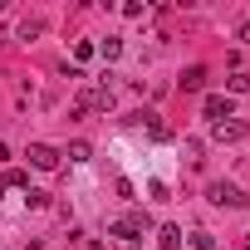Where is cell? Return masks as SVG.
<instances>
[{
    "mask_svg": "<svg viewBox=\"0 0 250 250\" xmlns=\"http://www.w3.org/2000/svg\"><path fill=\"white\" fill-rule=\"evenodd\" d=\"M108 108H113V88H108V83L83 88V93L74 98V118H83V113H108Z\"/></svg>",
    "mask_w": 250,
    "mask_h": 250,
    "instance_id": "cell-1",
    "label": "cell"
},
{
    "mask_svg": "<svg viewBox=\"0 0 250 250\" xmlns=\"http://www.w3.org/2000/svg\"><path fill=\"white\" fill-rule=\"evenodd\" d=\"M206 196H211V206H245V191L235 182H211Z\"/></svg>",
    "mask_w": 250,
    "mask_h": 250,
    "instance_id": "cell-2",
    "label": "cell"
},
{
    "mask_svg": "<svg viewBox=\"0 0 250 250\" xmlns=\"http://www.w3.org/2000/svg\"><path fill=\"white\" fill-rule=\"evenodd\" d=\"M30 167H40V172H54L59 167V147H49V143H30Z\"/></svg>",
    "mask_w": 250,
    "mask_h": 250,
    "instance_id": "cell-3",
    "label": "cell"
},
{
    "mask_svg": "<svg viewBox=\"0 0 250 250\" xmlns=\"http://www.w3.org/2000/svg\"><path fill=\"white\" fill-rule=\"evenodd\" d=\"M108 235H113L123 250H138V245H143V230H138L133 221H113V226H108Z\"/></svg>",
    "mask_w": 250,
    "mask_h": 250,
    "instance_id": "cell-4",
    "label": "cell"
},
{
    "mask_svg": "<svg viewBox=\"0 0 250 250\" xmlns=\"http://www.w3.org/2000/svg\"><path fill=\"white\" fill-rule=\"evenodd\" d=\"M211 138H216V143H240V138H245V123H240V118L211 123Z\"/></svg>",
    "mask_w": 250,
    "mask_h": 250,
    "instance_id": "cell-5",
    "label": "cell"
},
{
    "mask_svg": "<svg viewBox=\"0 0 250 250\" xmlns=\"http://www.w3.org/2000/svg\"><path fill=\"white\" fill-rule=\"evenodd\" d=\"M201 113H206L211 123H226V118H230V98H226V93H206V103H201Z\"/></svg>",
    "mask_w": 250,
    "mask_h": 250,
    "instance_id": "cell-6",
    "label": "cell"
},
{
    "mask_svg": "<svg viewBox=\"0 0 250 250\" xmlns=\"http://www.w3.org/2000/svg\"><path fill=\"white\" fill-rule=\"evenodd\" d=\"M157 250H182V226L162 221V226H157Z\"/></svg>",
    "mask_w": 250,
    "mask_h": 250,
    "instance_id": "cell-7",
    "label": "cell"
},
{
    "mask_svg": "<svg viewBox=\"0 0 250 250\" xmlns=\"http://www.w3.org/2000/svg\"><path fill=\"white\" fill-rule=\"evenodd\" d=\"M201 88H206V69H201V64L182 69V93H201Z\"/></svg>",
    "mask_w": 250,
    "mask_h": 250,
    "instance_id": "cell-8",
    "label": "cell"
},
{
    "mask_svg": "<svg viewBox=\"0 0 250 250\" xmlns=\"http://www.w3.org/2000/svg\"><path fill=\"white\" fill-rule=\"evenodd\" d=\"M230 93H250V74H245V69H235V74L226 79V98H230Z\"/></svg>",
    "mask_w": 250,
    "mask_h": 250,
    "instance_id": "cell-9",
    "label": "cell"
},
{
    "mask_svg": "<svg viewBox=\"0 0 250 250\" xmlns=\"http://www.w3.org/2000/svg\"><path fill=\"white\" fill-rule=\"evenodd\" d=\"M98 54H103V59L113 64V59L123 54V40H118V35H108V40H98Z\"/></svg>",
    "mask_w": 250,
    "mask_h": 250,
    "instance_id": "cell-10",
    "label": "cell"
},
{
    "mask_svg": "<svg viewBox=\"0 0 250 250\" xmlns=\"http://www.w3.org/2000/svg\"><path fill=\"white\" fill-rule=\"evenodd\" d=\"M59 157H69V162H88V157H93V147H88V143H69Z\"/></svg>",
    "mask_w": 250,
    "mask_h": 250,
    "instance_id": "cell-11",
    "label": "cell"
},
{
    "mask_svg": "<svg viewBox=\"0 0 250 250\" xmlns=\"http://www.w3.org/2000/svg\"><path fill=\"white\" fill-rule=\"evenodd\" d=\"M15 35H20V40H40V35H44V20H25Z\"/></svg>",
    "mask_w": 250,
    "mask_h": 250,
    "instance_id": "cell-12",
    "label": "cell"
},
{
    "mask_svg": "<svg viewBox=\"0 0 250 250\" xmlns=\"http://www.w3.org/2000/svg\"><path fill=\"white\" fill-rule=\"evenodd\" d=\"M93 54H98V44H93V40H79V44H74V59H79V64H88Z\"/></svg>",
    "mask_w": 250,
    "mask_h": 250,
    "instance_id": "cell-13",
    "label": "cell"
},
{
    "mask_svg": "<svg viewBox=\"0 0 250 250\" xmlns=\"http://www.w3.org/2000/svg\"><path fill=\"white\" fill-rule=\"evenodd\" d=\"M5 187H20V191H30V172H20V167H15V172H5Z\"/></svg>",
    "mask_w": 250,
    "mask_h": 250,
    "instance_id": "cell-14",
    "label": "cell"
},
{
    "mask_svg": "<svg viewBox=\"0 0 250 250\" xmlns=\"http://www.w3.org/2000/svg\"><path fill=\"white\" fill-rule=\"evenodd\" d=\"M25 206H35V211H44V206H49V191H35V187H30V191H25Z\"/></svg>",
    "mask_w": 250,
    "mask_h": 250,
    "instance_id": "cell-15",
    "label": "cell"
},
{
    "mask_svg": "<svg viewBox=\"0 0 250 250\" xmlns=\"http://www.w3.org/2000/svg\"><path fill=\"white\" fill-rule=\"evenodd\" d=\"M191 245H196V250H216V235H211V230H191Z\"/></svg>",
    "mask_w": 250,
    "mask_h": 250,
    "instance_id": "cell-16",
    "label": "cell"
},
{
    "mask_svg": "<svg viewBox=\"0 0 250 250\" xmlns=\"http://www.w3.org/2000/svg\"><path fill=\"white\" fill-rule=\"evenodd\" d=\"M182 152H187V162H201V143H196V138H187V143H182Z\"/></svg>",
    "mask_w": 250,
    "mask_h": 250,
    "instance_id": "cell-17",
    "label": "cell"
},
{
    "mask_svg": "<svg viewBox=\"0 0 250 250\" xmlns=\"http://www.w3.org/2000/svg\"><path fill=\"white\" fill-rule=\"evenodd\" d=\"M240 40H245V44H250V20H245V25H240Z\"/></svg>",
    "mask_w": 250,
    "mask_h": 250,
    "instance_id": "cell-18",
    "label": "cell"
},
{
    "mask_svg": "<svg viewBox=\"0 0 250 250\" xmlns=\"http://www.w3.org/2000/svg\"><path fill=\"white\" fill-rule=\"evenodd\" d=\"M0 196H5V177H0Z\"/></svg>",
    "mask_w": 250,
    "mask_h": 250,
    "instance_id": "cell-19",
    "label": "cell"
},
{
    "mask_svg": "<svg viewBox=\"0 0 250 250\" xmlns=\"http://www.w3.org/2000/svg\"><path fill=\"white\" fill-rule=\"evenodd\" d=\"M245 250H250V235H245Z\"/></svg>",
    "mask_w": 250,
    "mask_h": 250,
    "instance_id": "cell-20",
    "label": "cell"
}]
</instances>
